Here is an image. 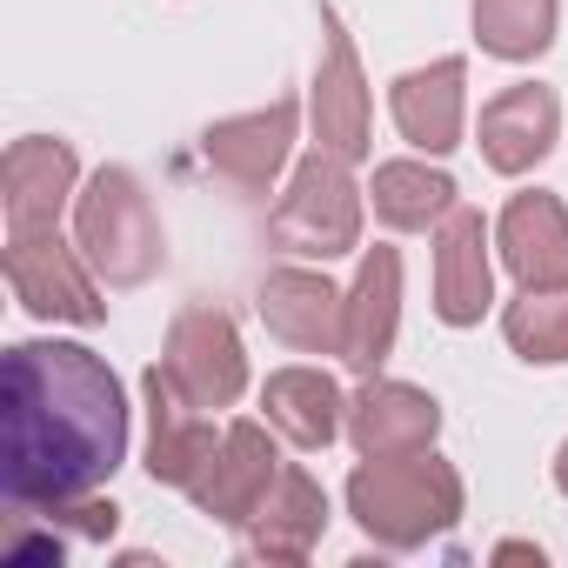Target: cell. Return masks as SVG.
<instances>
[{"label": "cell", "instance_id": "obj_15", "mask_svg": "<svg viewBox=\"0 0 568 568\" xmlns=\"http://www.w3.org/2000/svg\"><path fill=\"white\" fill-rule=\"evenodd\" d=\"M148 422H154V435H148V475L168 481V488H194L207 475V462H214L221 442H214L207 422H194V402L168 382V368L148 375Z\"/></svg>", "mask_w": 568, "mask_h": 568}, {"label": "cell", "instance_id": "obj_14", "mask_svg": "<svg viewBox=\"0 0 568 568\" xmlns=\"http://www.w3.org/2000/svg\"><path fill=\"white\" fill-rule=\"evenodd\" d=\"M555 134H561V101L535 81L508 88L481 108V154L495 174H528L535 161H548Z\"/></svg>", "mask_w": 568, "mask_h": 568}, {"label": "cell", "instance_id": "obj_18", "mask_svg": "<svg viewBox=\"0 0 568 568\" xmlns=\"http://www.w3.org/2000/svg\"><path fill=\"white\" fill-rule=\"evenodd\" d=\"M247 548L261 555V561H308V548L322 541V528H328V495L315 488V475H302V468H281L274 475V488L261 495V508L247 515Z\"/></svg>", "mask_w": 568, "mask_h": 568}, {"label": "cell", "instance_id": "obj_10", "mask_svg": "<svg viewBox=\"0 0 568 568\" xmlns=\"http://www.w3.org/2000/svg\"><path fill=\"white\" fill-rule=\"evenodd\" d=\"M261 322L302 348V355H342V322H348V295H335L322 274L308 267H281L267 274V288H261Z\"/></svg>", "mask_w": 568, "mask_h": 568}, {"label": "cell", "instance_id": "obj_25", "mask_svg": "<svg viewBox=\"0 0 568 568\" xmlns=\"http://www.w3.org/2000/svg\"><path fill=\"white\" fill-rule=\"evenodd\" d=\"M555 481H561V495H568V448H561V462H555Z\"/></svg>", "mask_w": 568, "mask_h": 568}, {"label": "cell", "instance_id": "obj_1", "mask_svg": "<svg viewBox=\"0 0 568 568\" xmlns=\"http://www.w3.org/2000/svg\"><path fill=\"white\" fill-rule=\"evenodd\" d=\"M128 455L114 368L74 342H14L0 368V488L21 508H61Z\"/></svg>", "mask_w": 568, "mask_h": 568}, {"label": "cell", "instance_id": "obj_6", "mask_svg": "<svg viewBox=\"0 0 568 568\" xmlns=\"http://www.w3.org/2000/svg\"><path fill=\"white\" fill-rule=\"evenodd\" d=\"M8 281H14V295L28 315L41 322H101V295H94V281L81 274V261L54 241V234H8Z\"/></svg>", "mask_w": 568, "mask_h": 568}, {"label": "cell", "instance_id": "obj_4", "mask_svg": "<svg viewBox=\"0 0 568 568\" xmlns=\"http://www.w3.org/2000/svg\"><path fill=\"white\" fill-rule=\"evenodd\" d=\"M267 234L288 247V254H315V261L348 254V247L362 241V194H355L342 154L315 148V154L295 168L281 207L267 214Z\"/></svg>", "mask_w": 568, "mask_h": 568}, {"label": "cell", "instance_id": "obj_5", "mask_svg": "<svg viewBox=\"0 0 568 568\" xmlns=\"http://www.w3.org/2000/svg\"><path fill=\"white\" fill-rule=\"evenodd\" d=\"M168 382L194 402V408H234L247 388V355L241 335L221 308H187L168 328V355H161Z\"/></svg>", "mask_w": 568, "mask_h": 568}, {"label": "cell", "instance_id": "obj_2", "mask_svg": "<svg viewBox=\"0 0 568 568\" xmlns=\"http://www.w3.org/2000/svg\"><path fill=\"white\" fill-rule=\"evenodd\" d=\"M348 508L382 548H422L428 535H442L462 515V475L428 448L382 455L348 475Z\"/></svg>", "mask_w": 568, "mask_h": 568}, {"label": "cell", "instance_id": "obj_22", "mask_svg": "<svg viewBox=\"0 0 568 568\" xmlns=\"http://www.w3.org/2000/svg\"><path fill=\"white\" fill-rule=\"evenodd\" d=\"M475 41L495 61H535L555 41V0H475Z\"/></svg>", "mask_w": 568, "mask_h": 568}, {"label": "cell", "instance_id": "obj_23", "mask_svg": "<svg viewBox=\"0 0 568 568\" xmlns=\"http://www.w3.org/2000/svg\"><path fill=\"white\" fill-rule=\"evenodd\" d=\"M515 355L528 362H568V288H528L521 302H508L501 315Z\"/></svg>", "mask_w": 568, "mask_h": 568}, {"label": "cell", "instance_id": "obj_17", "mask_svg": "<svg viewBox=\"0 0 568 568\" xmlns=\"http://www.w3.org/2000/svg\"><path fill=\"white\" fill-rule=\"evenodd\" d=\"M274 448H267V435L254 428V422H234L227 435H221V448H214V462H207V475L187 488L214 521H247L254 508H261V495L274 488Z\"/></svg>", "mask_w": 568, "mask_h": 568}, {"label": "cell", "instance_id": "obj_9", "mask_svg": "<svg viewBox=\"0 0 568 568\" xmlns=\"http://www.w3.org/2000/svg\"><path fill=\"white\" fill-rule=\"evenodd\" d=\"M495 302V267H488V221L475 207H455L435 247V315L448 328H475Z\"/></svg>", "mask_w": 568, "mask_h": 568}, {"label": "cell", "instance_id": "obj_13", "mask_svg": "<svg viewBox=\"0 0 568 568\" xmlns=\"http://www.w3.org/2000/svg\"><path fill=\"white\" fill-rule=\"evenodd\" d=\"M395 315H402V254L375 247L348 288V322H342V362L355 375H375L395 348Z\"/></svg>", "mask_w": 568, "mask_h": 568}, {"label": "cell", "instance_id": "obj_19", "mask_svg": "<svg viewBox=\"0 0 568 568\" xmlns=\"http://www.w3.org/2000/svg\"><path fill=\"white\" fill-rule=\"evenodd\" d=\"M462 81H468V68H462L455 54L435 61V68L402 74V81H395V128H402L415 148L448 154V148L462 141Z\"/></svg>", "mask_w": 568, "mask_h": 568}, {"label": "cell", "instance_id": "obj_11", "mask_svg": "<svg viewBox=\"0 0 568 568\" xmlns=\"http://www.w3.org/2000/svg\"><path fill=\"white\" fill-rule=\"evenodd\" d=\"M435 428H442V402L408 388V382H368L348 408V442L362 448V462L415 455L435 442Z\"/></svg>", "mask_w": 568, "mask_h": 568}, {"label": "cell", "instance_id": "obj_21", "mask_svg": "<svg viewBox=\"0 0 568 568\" xmlns=\"http://www.w3.org/2000/svg\"><path fill=\"white\" fill-rule=\"evenodd\" d=\"M375 214L388 227H428V221L455 214V181L422 161H388V168H375Z\"/></svg>", "mask_w": 568, "mask_h": 568}, {"label": "cell", "instance_id": "obj_20", "mask_svg": "<svg viewBox=\"0 0 568 568\" xmlns=\"http://www.w3.org/2000/svg\"><path fill=\"white\" fill-rule=\"evenodd\" d=\"M261 408H267V422L288 435L295 448H328L342 435V388L322 368H281V375H267Z\"/></svg>", "mask_w": 568, "mask_h": 568}, {"label": "cell", "instance_id": "obj_8", "mask_svg": "<svg viewBox=\"0 0 568 568\" xmlns=\"http://www.w3.org/2000/svg\"><path fill=\"white\" fill-rule=\"evenodd\" d=\"M0 187H8V234H54L68 194H74V148L28 134L8 148V168H0Z\"/></svg>", "mask_w": 568, "mask_h": 568}, {"label": "cell", "instance_id": "obj_24", "mask_svg": "<svg viewBox=\"0 0 568 568\" xmlns=\"http://www.w3.org/2000/svg\"><path fill=\"white\" fill-rule=\"evenodd\" d=\"M495 555H501V561H541V548H528V541H501Z\"/></svg>", "mask_w": 568, "mask_h": 568}, {"label": "cell", "instance_id": "obj_16", "mask_svg": "<svg viewBox=\"0 0 568 568\" xmlns=\"http://www.w3.org/2000/svg\"><path fill=\"white\" fill-rule=\"evenodd\" d=\"M501 261L521 288H568V207L555 194H515L501 214Z\"/></svg>", "mask_w": 568, "mask_h": 568}, {"label": "cell", "instance_id": "obj_3", "mask_svg": "<svg viewBox=\"0 0 568 568\" xmlns=\"http://www.w3.org/2000/svg\"><path fill=\"white\" fill-rule=\"evenodd\" d=\"M74 234H81V254L114 288H141L161 267V221H154V207L128 168H101L88 181V194L74 207Z\"/></svg>", "mask_w": 568, "mask_h": 568}, {"label": "cell", "instance_id": "obj_7", "mask_svg": "<svg viewBox=\"0 0 568 568\" xmlns=\"http://www.w3.org/2000/svg\"><path fill=\"white\" fill-rule=\"evenodd\" d=\"M315 141L342 161H362L375 128H368V81L355 61V41L335 8H322V74H315Z\"/></svg>", "mask_w": 568, "mask_h": 568}, {"label": "cell", "instance_id": "obj_12", "mask_svg": "<svg viewBox=\"0 0 568 568\" xmlns=\"http://www.w3.org/2000/svg\"><path fill=\"white\" fill-rule=\"evenodd\" d=\"M288 148H295V101H274V108H261V114L214 121L207 141H201V154H207L241 194H261V187L281 174Z\"/></svg>", "mask_w": 568, "mask_h": 568}]
</instances>
